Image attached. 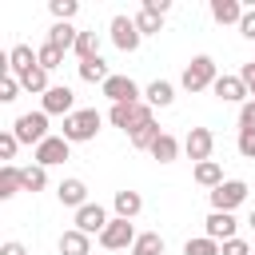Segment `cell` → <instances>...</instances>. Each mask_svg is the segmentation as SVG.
<instances>
[{"mask_svg":"<svg viewBox=\"0 0 255 255\" xmlns=\"http://www.w3.org/2000/svg\"><path fill=\"white\" fill-rule=\"evenodd\" d=\"M16 92H20V80H16L12 72H4V76H0V104H12Z\"/></svg>","mask_w":255,"mask_h":255,"instance_id":"e575fe53","label":"cell"},{"mask_svg":"<svg viewBox=\"0 0 255 255\" xmlns=\"http://www.w3.org/2000/svg\"><path fill=\"white\" fill-rule=\"evenodd\" d=\"M60 255H92V235L68 227V231L60 235Z\"/></svg>","mask_w":255,"mask_h":255,"instance_id":"ac0fdd59","label":"cell"},{"mask_svg":"<svg viewBox=\"0 0 255 255\" xmlns=\"http://www.w3.org/2000/svg\"><path fill=\"white\" fill-rule=\"evenodd\" d=\"M76 56H80V64H84V60H96V56H100V32H80Z\"/></svg>","mask_w":255,"mask_h":255,"instance_id":"f546056e","label":"cell"},{"mask_svg":"<svg viewBox=\"0 0 255 255\" xmlns=\"http://www.w3.org/2000/svg\"><path fill=\"white\" fill-rule=\"evenodd\" d=\"M239 80H243V84H247V92H251V100H255V60H251V64H243V68H239Z\"/></svg>","mask_w":255,"mask_h":255,"instance_id":"60d3db41","label":"cell"},{"mask_svg":"<svg viewBox=\"0 0 255 255\" xmlns=\"http://www.w3.org/2000/svg\"><path fill=\"white\" fill-rule=\"evenodd\" d=\"M100 92H104L112 104H139V96H143V92H139V84H135L131 76H116V72H112V80H108Z\"/></svg>","mask_w":255,"mask_h":255,"instance_id":"30bf717a","label":"cell"},{"mask_svg":"<svg viewBox=\"0 0 255 255\" xmlns=\"http://www.w3.org/2000/svg\"><path fill=\"white\" fill-rule=\"evenodd\" d=\"M0 255H28V247L20 239H8V243H0Z\"/></svg>","mask_w":255,"mask_h":255,"instance_id":"7bdbcfd3","label":"cell"},{"mask_svg":"<svg viewBox=\"0 0 255 255\" xmlns=\"http://www.w3.org/2000/svg\"><path fill=\"white\" fill-rule=\"evenodd\" d=\"M64 159H72V143L64 135H48L40 147H32V163H40V167H56Z\"/></svg>","mask_w":255,"mask_h":255,"instance_id":"ba28073f","label":"cell"},{"mask_svg":"<svg viewBox=\"0 0 255 255\" xmlns=\"http://www.w3.org/2000/svg\"><path fill=\"white\" fill-rule=\"evenodd\" d=\"M159 135H163V131H159V124H155V120H147L143 128H135V131H131V147H139V151H151V143H155Z\"/></svg>","mask_w":255,"mask_h":255,"instance_id":"83f0119b","label":"cell"},{"mask_svg":"<svg viewBox=\"0 0 255 255\" xmlns=\"http://www.w3.org/2000/svg\"><path fill=\"white\" fill-rule=\"evenodd\" d=\"M247 223H251V227H255V207H251V215H247Z\"/></svg>","mask_w":255,"mask_h":255,"instance_id":"ee69618b","label":"cell"},{"mask_svg":"<svg viewBox=\"0 0 255 255\" xmlns=\"http://www.w3.org/2000/svg\"><path fill=\"white\" fill-rule=\"evenodd\" d=\"M108 36H112V44L120 48V52H135L139 48V28H135V16H112V24H108Z\"/></svg>","mask_w":255,"mask_h":255,"instance_id":"52a82bcc","label":"cell"},{"mask_svg":"<svg viewBox=\"0 0 255 255\" xmlns=\"http://www.w3.org/2000/svg\"><path fill=\"white\" fill-rule=\"evenodd\" d=\"M36 64H40V60H36V52H32L28 44H16V48L8 52V72H12L16 80H20V76H28Z\"/></svg>","mask_w":255,"mask_h":255,"instance_id":"2e32d148","label":"cell"},{"mask_svg":"<svg viewBox=\"0 0 255 255\" xmlns=\"http://www.w3.org/2000/svg\"><path fill=\"white\" fill-rule=\"evenodd\" d=\"M12 135L20 139V143H32V147H40L52 131H48V112H24V116H16V124H12Z\"/></svg>","mask_w":255,"mask_h":255,"instance_id":"277c9868","label":"cell"},{"mask_svg":"<svg viewBox=\"0 0 255 255\" xmlns=\"http://www.w3.org/2000/svg\"><path fill=\"white\" fill-rule=\"evenodd\" d=\"M251 255H255V251H251Z\"/></svg>","mask_w":255,"mask_h":255,"instance_id":"f6af8a7d","label":"cell"},{"mask_svg":"<svg viewBox=\"0 0 255 255\" xmlns=\"http://www.w3.org/2000/svg\"><path fill=\"white\" fill-rule=\"evenodd\" d=\"M151 159H159V163H175V159H179V139H175L171 131H163V135L151 143Z\"/></svg>","mask_w":255,"mask_h":255,"instance_id":"603a6c76","label":"cell"},{"mask_svg":"<svg viewBox=\"0 0 255 255\" xmlns=\"http://www.w3.org/2000/svg\"><path fill=\"white\" fill-rule=\"evenodd\" d=\"M219 247H223V243H215V239H207V235H195V239L183 243V255H219Z\"/></svg>","mask_w":255,"mask_h":255,"instance_id":"1f68e13d","label":"cell"},{"mask_svg":"<svg viewBox=\"0 0 255 255\" xmlns=\"http://www.w3.org/2000/svg\"><path fill=\"white\" fill-rule=\"evenodd\" d=\"M100 124H104V116L96 112V108H76L68 120H64V139L68 143H88V139H96L100 135Z\"/></svg>","mask_w":255,"mask_h":255,"instance_id":"6da1fadb","label":"cell"},{"mask_svg":"<svg viewBox=\"0 0 255 255\" xmlns=\"http://www.w3.org/2000/svg\"><path fill=\"white\" fill-rule=\"evenodd\" d=\"M40 112H48V116H72L76 112V92L68 88V84H52L44 96H40Z\"/></svg>","mask_w":255,"mask_h":255,"instance_id":"8992f818","label":"cell"},{"mask_svg":"<svg viewBox=\"0 0 255 255\" xmlns=\"http://www.w3.org/2000/svg\"><path fill=\"white\" fill-rule=\"evenodd\" d=\"M211 147H215L211 128H191L187 139H183V151H187V159H195V163H207V159H211Z\"/></svg>","mask_w":255,"mask_h":255,"instance_id":"7c38bea8","label":"cell"},{"mask_svg":"<svg viewBox=\"0 0 255 255\" xmlns=\"http://www.w3.org/2000/svg\"><path fill=\"white\" fill-rule=\"evenodd\" d=\"M239 131H255V100H247L239 108Z\"/></svg>","mask_w":255,"mask_h":255,"instance_id":"74e56055","label":"cell"},{"mask_svg":"<svg viewBox=\"0 0 255 255\" xmlns=\"http://www.w3.org/2000/svg\"><path fill=\"white\" fill-rule=\"evenodd\" d=\"M56 199H60L64 207H76V211H80L84 203H92V199H88V183H84V179H76V175H72V179H60Z\"/></svg>","mask_w":255,"mask_h":255,"instance_id":"9a60e30c","label":"cell"},{"mask_svg":"<svg viewBox=\"0 0 255 255\" xmlns=\"http://www.w3.org/2000/svg\"><path fill=\"white\" fill-rule=\"evenodd\" d=\"M191 175H195V183H199V187H211V191L223 183V167H219L215 159H207V163H195V171H191Z\"/></svg>","mask_w":255,"mask_h":255,"instance_id":"cb8c5ba5","label":"cell"},{"mask_svg":"<svg viewBox=\"0 0 255 255\" xmlns=\"http://www.w3.org/2000/svg\"><path fill=\"white\" fill-rule=\"evenodd\" d=\"M235 147H239V155H243V159H255V131H239Z\"/></svg>","mask_w":255,"mask_h":255,"instance_id":"8d00e7d4","label":"cell"},{"mask_svg":"<svg viewBox=\"0 0 255 255\" xmlns=\"http://www.w3.org/2000/svg\"><path fill=\"white\" fill-rule=\"evenodd\" d=\"M215 80H219V68H215L211 56H191V64L179 76L183 92H207V88H215Z\"/></svg>","mask_w":255,"mask_h":255,"instance_id":"7a4b0ae2","label":"cell"},{"mask_svg":"<svg viewBox=\"0 0 255 255\" xmlns=\"http://www.w3.org/2000/svg\"><path fill=\"white\" fill-rule=\"evenodd\" d=\"M112 207H116V215H120V219H135V215L143 211V195H139V191H131V187H124V191H116Z\"/></svg>","mask_w":255,"mask_h":255,"instance_id":"e0dca14e","label":"cell"},{"mask_svg":"<svg viewBox=\"0 0 255 255\" xmlns=\"http://www.w3.org/2000/svg\"><path fill=\"white\" fill-rule=\"evenodd\" d=\"M16 191H24L20 167H16V163H4V167H0V199H12Z\"/></svg>","mask_w":255,"mask_h":255,"instance_id":"484cf974","label":"cell"},{"mask_svg":"<svg viewBox=\"0 0 255 255\" xmlns=\"http://www.w3.org/2000/svg\"><path fill=\"white\" fill-rule=\"evenodd\" d=\"M36 60H40V68H44V72H52V68H60V64H64V52H60V48H52V44L44 40V44L36 48Z\"/></svg>","mask_w":255,"mask_h":255,"instance_id":"d6a6232c","label":"cell"},{"mask_svg":"<svg viewBox=\"0 0 255 255\" xmlns=\"http://www.w3.org/2000/svg\"><path fill=\"white\" fill-rule=\"evenodd\" d=\"M211 92H215V100H223V104H239V108L251 100V92H247V84L239 80V72H235V76H231V72H223V76L215 80V88H211Z\"/></svg>","mask_w":255,"mask_h":255,"instance_id":"8fae6325","label":"cell"},{"mask_svg":"<svg viewBox=\"0 0 255 255\" xmlns=\"http://www.w3.org/2000/svg\"><path fill=\"white\" fill-rule=\"evenodd\" d=\"M20 88H24V92H40V96H44V92H48L52 84H48V72H44V68L36 64V68H32L28 76H20Z\"/></svg>","mask_w":255,"mask_h":255,"instance_id":"4dcf8cb0","label":"cell"},{"mask_svg":"<svg viewBox=\"0 0 255 255\" xmlns=\"http://www.w3.org/2000/svg\"><path fill=\"white\" fill-rule=\"evenodd\" d=\"M243 199H247V183L243 179H223L211 191V211H235Z\"/></svg>","mask_w":255,"mask_h":255,"instance_id":"9c48e42d","label":"cell"},{"mask_svg":"<svg viewBox=\"0 0 255 255\" xmlns=\"http://www.w3.org/2000/svg\"><path fill=\"white\" fill-rule=\"evenodd\" d=\"M243 12H247V8H243L239 0H211V20H215V24H239Z\"/></svg>","mask_w":255,"mask_h":255,"instance_id":"d6986e66","label":"cell"},{"mask_svg":"<svg viewBox=\"0 0 255 255\" xmlns=\"http://www.w3.org/2000/svg\"><path fill=\"white\" fill-rule=\"evenodd\" d=\"M135 28H139V36H159V32H163V16L139 8V12H135Z\"/></svg>","mask_w":255,"mask_h":255,"instance_id":"f1b7e54d","label":"cell"},{"mask_svg":"<svg viewBox=\"0 0 255 255\" xmlns=\"http://www.w3.org/2000/svg\"><path fill=\"white\" fill-rule=\"evenodd\" d=\"M143 100H147L151 108H171V104H175V88H171L167 80H151V84L143 88Z\"/></svg>","mask_w":255,"mask_h":255,"instance_id":"44dd1931","label":"cell"},{"mask_svg":"<svg viewBox=\"0 0 255 255\" xmlns=\"http://www.w3.org/2000/svg\"><path fill=\"white\" fill-rule=\"evenodd\" d=\"M219 255H251V247H247V243L235 235V239H227V243L219 247Z\"/></svg>","mask_w":255,"mask_h":255,"instance_id":"f35d334b","label":"cell"},{"mask_svg":"<svg viewBox=\"0 0 255 255\" xmlns=\"http://www.w3.org/2000/svg\"><path fill=\"white\" fill-rule=\"evenodd\" d=\"M128 255H163V235H159V231H143V235L131 243Z\"/></svg>","mask_w":255,"mask_h":255,"instance_id":"4316f807","label":"cell"},{"mask_svg":"<svg viewBox=\"0 0 255 255\" xmlns=\"http://www.w3.org/2000/svg\"><path fill=\"white\" fill-rule=\"evenodd\" d=\"M20 183H24V191H44L48 187V167H40V163H28V167H20Z\"/></svg>","mask_w":255,"mask_h":255,"instance_id":"d4e9b609","label":"cell"},{"mask_svg":"<svg viewBox=\"0 0 255 255\" xmlns=\"http://www.w3.org/2000/svg\"><path fill=\"white\" fill-rule=\"evenodd\" d=\"M48 12L56 16V24H72V16L80 12V4H76V0H52Z\"/></svg>","mask_w":255,"mask_h":255,"instance_id":"836d02e7","label":"cell"},{"mask_svg":"<svg viewBox=\"0 0 255 255\" xmlns=\"http://www.w3.org/2000/svg\"><path fill=\"white\" fill-rule=\"evenodd\" d=\"M143 8L155 12V16H167V12H171V0H143Z\"/></svg>","mask_w":255,"mask_h":255,"instance_id":"b9f144b4","label":"cell"},{"mask_svg":"<svg viewBox=\"0 0 255 255\" xmlns=\"http://www.w3.org/2000/svg\"><path fill=\"white\" fill-rule=\"evenodd\" d=\"M16 147H20V139L12 135V128H8V131H0V159H4V163H12V159H16Z\"/></svg>","mask_w":255,"mask_h":255,"instance_id":"d590c367","label":"cell"},{"mask_svg":"<svg viewBox=\"0 0 255 255\" xmlns=\"http://www.w3.org/2000/svg\"><path fill=\"white\" fill-rule=\"evenodd\" d=\"M108 223H112V219H108L104 203H84V207L76 211V231H84V235H104Z\"/></svg>","mask_w":255,"mask_h":255,"instance_id":"4fadbf2b","label":"cell"},{"mask_svg":"<svg viewBox=\"0 0 255 255\" xmlns=\"http://www.w3.org/2000/svg\"><path fill=\"white\" fill-rule=\"evenodd\" d=\"M139 235H135V227H131V219H112L108 227H104V235H100V247L104 251H131V243H135Z\"/></svg>","mask_w":255,"mask_h":255,"instance_id":"5b68a950","label":"cell"},{"mask_svg":"<svg viewBox=\"0 0 255 255\" xmlns=\"http://www.w3.org/2000/svg\"><path fill=\"white\" fill-rule=\"evenodd\" d=\"M76 72H80V80H84V84H100V88L112 80V72H108V64H104V56H96V60H84Z\"/></svg>","mask_w":255,"mask_h":255,"instance_id":"7402d4cb","label":"cell"},{"mask_svg":"<svg viewBox=\"0 0 255 255\" xmlns=\"http://www.w3.org/2000/svg\"><path fill=\"white\" fill-rule=\"evenodd\" d=\"M235 215L231 211H211L207 219H203V235L207 239H215V243H227V239H235Z\"/></svg>","mask_w":255,"mask_h":255,"instance_id":"5bb4252c","label":"cell"},{"mask_svg":"<svg viewBox=\"0 0 255 255\" xmlns=\"http://www.w3.org/2000/svg\"><path fill=\"white\" fill-rule=\"evenodd\" d=\"M108 120H112V128H120V131H135V128H143L147 120H155L151 116V104L147 100H139V104H112V112H108Z\"/></svg>","mask_w":255,"mask_h":255,"instance_id":"3957f363","label":"cell"},{"mask_svg":"<svg viewBox=\"0 0 255 255\" xmlns=\"http://www.w3.org/2000/svg\"><path fill=\"white\" fill-rule=\"evenodd\" d=\"M76 40H80V28H72V24H52L48 28V44L60 48V52H76Z\"/></svg>","mask_w":255,"mask_h":255,"instance_id":"ffe728a7","label":"cell"},{"mask_svg":"<svg viewBox=\"0 0 255 255\" xmlns=\"http://www.w3.org/2000/svg\"><path fill=\"white\" fill-rule=\"evenodd\" d=\"M239 32H243L247 40H255V8H247V12H243V20H239Z\"/></svg>","mask_w":255,"mask_h":255,"instance_id":"ab89813d","label":"cell"}]
</instances>
